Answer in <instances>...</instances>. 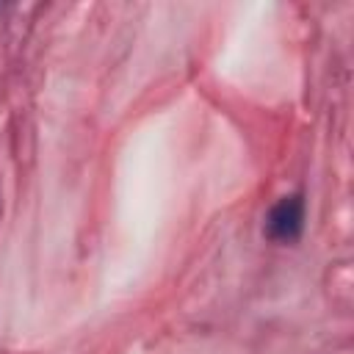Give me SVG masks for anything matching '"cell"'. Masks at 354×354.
<instances>
[{"label": "cell", "mask_w": 354, "mask_h": 354, "mask_svg": "<svg viewBox=\"0 0 354 354\" xmlns=\"http://www.w3.org/2000/svg\"><path fill=\"white\" fill-rule=\"evenodd\" d=\"M304 230V196L290 194L282 196L266 216V235L279 243H290Z\"/></svg>", "instance_id": "obj_1"}]
</instances>
